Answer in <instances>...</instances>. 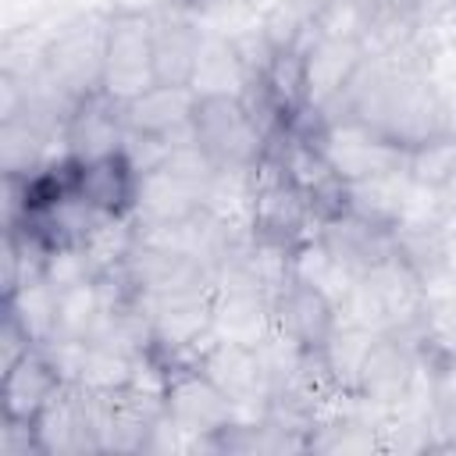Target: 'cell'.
<instances>
[{
    "label": "cell",
    "instance_id": "3",
    "mask_svg": "<svg viewBox=\"0 0 456 456\" xmlns=\"http://www.w3.org/2000/svg\"><path fill=\"white\" fill-rule=\"evenodd\" d=\"M246 232L256 242L285 249V253H296L303 242H310L317 235L314 207L271 160H264L249 178Z\"/></svg>",
    "mask_w": 456,
    "mask_h": 456
},
{
    "label": "cell",
    "instance_id": "7",
    "mask_svg": "<svg viewBox=\"0 0 456 456\" xmlns=\"http://www.w3.org/2000/svg\"><path fill=\"white\" fill-rule=\"evenodd\" d=\"M367 53L370 46L356 28H314V36L303 46V68H306L310 107L317 118L338 103V96L363 68Z\"/></svg>",
    "mask_w": 456,
    "mask_h": 456
},
{
    "label": "cell",
    "instance_id": "10",
    "mask_svg": "<svg viewBox=\"0 0 456 456\" xmlns=\"http://www.w3.org/2000/svg\"><path fill=\"white\" fill-rule=\"evenodd\" d=\"M200 367L239 406V417H260V410L267 403V392H271L260 346L232 342V338H217L214 335L200 353Z\"/></svg>",
    "mask_w": 456,
    "mask_h": 456
},
{
    "label": "cell",
    "instance_id": "16",
    "mask_svg": "<svg viewBox=\"0 0 456 456\" xmlns=\"http://www.w3.org/2000/svg\"><path fill=\"white\" fill-rule=\"evenodd\" d=\"M403 175L413 189L445 196L456 185V128H445L403 153Z\"/></svg>",
    "mask_w": 456,
    "mask_h": 456
},
{
    "label": "cell",
    "instance_id": "13",
    "mask_svg": "<svg viewBox=\"0 0 456 456\" xmlns=\"http://www.w3.org/2000/svg\"><path fill=\"white\" fill-rule=\"evenodd\" d=\"M139 178H142V171L132 164V157L125 150H114V153L89 157V160L75 164V196L100 217L125 221L135 210Z\"/></svg>",
    "mask_w": 456,
    "mask_h": 456
},
{
    "label": "cell",
    "instance_id": "6",
    "mask_svg": "<svg viewBox=\"0 0 456 456\" xmlns=\"http://www.w3.org/2000/svg\"><path fill=\"white\" fill-rule=\"evenodd\" d=\"M420 363H424V353H420V342L413 335L378 331L367 356H363L353 395L378 413H392L410 395V388L420 374Z\"/></svg>",
    "mask_w": 456,
    "mask_h": 456
},
{
    "label": "cell",
    "instance_id": "1",
    "mask_svg": "<svg viewBox=\"0 0 456 456\" xmlns=\"http://www.w3.org/2000/svg\"><path fill=\"white\" fill-rule=\"evenodd\" d=\"M189 135L200 153L228 175H253L267 157V132L235 93H200Z\"/></svg>",
    "mask_w": 456,
    "mask_h": 456
},
{
    "label": "cell",
    "instance_id": "15",
    "mask_svg": "<svg viewBox=\"0 0 456 456\" xmlns=\"http://www.w3.org/2000/svg\"><path fill=\"white\" fill-rule=\"evenodd\" d=\"M125 139H128V132H125L121 103L110 100L107 93H89V96L75 100V107L68 110L64 132H61L64 153H71L78 160L114 153L125 146Z\"/></svg>",
    "mask_w": 456,
    "mask_h": 456
},
{
    "label": "cell",
    "instance_id": "17",
    "mask_svg": "<svg viewBox=\"0 0 456 456\" xmlns=\"http://www.w3.org/2000/svg\"><path fill=\"white\" fill-rule=\"evenodd\" d=\"M374 335L378 331L367 328V324L338 321V328L331 331V338L317 353L321 367H324V374H328V381H331V388L338 395H353L356 392V378H360V367H363V356H367Z\"/></svg>",
    "mask_w": 456,
    "mask_h": 456
},
{
    "label": "cell",
    "instance_id": "9",
    "mask_svg": "<svg viewBox=\"0 0 456 456\" xmlns=\"http://www.w3.org/2000/svg\"><path fill=\"white\" fill-rule=\"evenodd\" d=\"M314 239L356 278L395 256V224L374 221V217H367L360 210H349V207L324 217L317 224Z\"/></svg>",
    "mask_w": 456,
    "mask_h": 456
},
{
    "label": "cell",
    "instance_id": "11",
    "mask_svg": "<svg viewBox=\"0 0 456 456\" xmlns=\"http://www.w3.org/2000/svg\"><path fill=\"white\" fill-rule=\"evenodd\" d=\"M150 32H153V71L157 82L167 86H192L196 64L207 43V28L192 11H182L175 4L150 11Z\"/></svg>",
    "mask_w": 456,
    "mask_h": 456
},
{
    "label": "cell",
    "instance_id": "18",
    "mask_svg": "<svg viewBox=\"0 0 456 456\" xmlns=\"http://www.w3.org/2000/svg\"><path fill=\"white\" fill-rule=\"evenodd\" d=\"M431 428H435V442H438V449H452V452H456V399L435 406V413H431Z\"/></svg>",
    "mask_w": 456,
    "mask_h": 456
},
{
    "label": "cell",
    "instance_id": "8",
    "mask_svg": "<svg viewBox=\"0 0 456 456\" xmlns=\"http://www.w3.org/2000/svg\"><path fill=\"white\" fill-rule=\"evenodd\" d=\"M338 321V303L296 274H289L271 292V335L285 338L303 353H321Z\"/></svg>",
    "mask_w": 456,
    "mask_h": 456
},
{
    "label": "cell",
    "instance_id": "12",
    "mask_svg": "<svg viewBox=\"0 0 456 456\" xmlns=\"http://www.w3.org/2000/svg\"><path fill=\"white\" fill-rule=\"evenodd\" d=\"M196 89L192 86H167L153 82L139 96L121 103L125 132L132 139H150V142H175L189 135L192 110H196Z\"/></svg>",
    "mask_w": 456,
    "mask_h": 456
},
{
    "label": "cell",
    "instance_id": "5",
    "mask_svg": "<svg viewBox=\"0 0 456 456\" xmlns=\"http://www.w3.org/2000/svg\"><path fill=\"white\" fill-rule=\"evenodd\" d=\"M164 410L192 438V449H207L214 435L239 420V406L200 363L164 378Z\"/></svg>",
    "mask_w": 456,
    "mask_h": 456
},
{
    "label": "cell",
    "instance_id": "2",
    "mask_svg": "<svg viewBox=\"0 0 456 456\" xmlns=\"http://www.w3.org/2000/svg\"><path fill=\"white\" fill-rule=\"evenodd\" d=\"M103 28L107 14L96 18H78L68 21L36 57L32 78L57 93L61 100L75 103L89 93H100V75H103Z\"/></svg>",
    "mask_w": 456,
    "mask_h": 456
},
{
    "label": "cell",
    "instance_id": "4",
    "mask_svg": "<svg viewBox=\"0 0 456 456\" xmlns=\"http://www.w3.org/2000/svg\"><path fill=\"white\" fill-rule=\"evenodd\" d=\"M157 82L153 71V32H150V14L118 7L107 14L103 28V75H100V93L110 100L125 103L150 89Z\"/></svg>",
    "mask_w": 456,
    "mask_h": 456
},
{
    "label": "cell",
    "instance_id": "14",
    "mask_svg": "<svg viewBox=\"0 0 456 456\" xmlns=\"http://www.w3.org/2000/svg\"><path fill=\"white\" fill-rule=\"evenodd\" d=\"M64 374L53 367L43 346L28 349L14 363L0 367V410L4 420L36 424V417L50 406V399L61 392Z\"/></svg>",
    "mask_w": 456,
    "mask_h": 456
}]
</instances>
